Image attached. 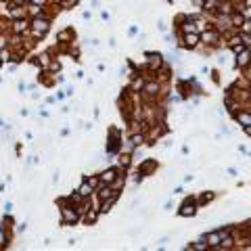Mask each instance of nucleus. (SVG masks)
Listing matches in <instances>:
<instances>
[{"label": "nucleus", "mask_w": 251, "mask_h": 251, "mask_svg": "<svg viewBox=\"0 0 251 251\" xmlns=\"http://www.w3.org/2000/svg\"><path fill=\"white\" fill-rule=\"evenodd\" d=\"M195 203H191V201H186L184 205H182V209H180V216H195Z\"/></svg>", "instance_id": "1"}, {"label": "nucleus", "mask_w": 251, "mask_h": 251, "mask_svg": "<svg viewBox=\"0 0 251 251\" xmlns=\"http://www.w3.org/2000/svg\"><path fill=\"white\" fill-rule=\"evenodd\" d=\"M34 29H36V34H38V36L44 34V32L48 29V21H40V19H38V21H34Z\"/></svg>", "instance_id": "2"}, {"label": "nucleus", "mask_w": 251, "mask_h": 251, "mask_svg": "<svg viewBox=\"0 0 251 251\" xmlns=\"http://www.w3.org/2000/svg\"><path fill=\"white\" fill-rule=\"evenodd\" d=\"M101 180L103 182H113L115 180V169H107V172L101 176Z\"/></svg>", "instance_id": "3"}, {"label": "nucleus", "mask_w": 251, "mask_h": 251, "mask_svg": "<svg viewBox=\"0 0 251 251\" xmlns=\"http://www.w3.org/2000/svg\"><path fill=\"white\" fill-rule=\"evenodd\" d=\"M184 42H186V46H195V44L199 42V38H197L195 34H188L186 38H184Z\"/></svg>", "instance_id": "4"}, {"label": "nucleus", "mask_w": 251, "mask_h": 251, "mask_svg": "<svg viewBox=\"0 0 251 251\" xmlns=\"http://www.w3.org/2000/svg\"><path fill=\"white\" fill-rule=\"evenodd\" d=\"M69 209H71V207H65V209H63V216H65L67 222H75V220H77V218H75V213H71Z\"/></svg>", "instance_id": "5"}, {"label": "nucleus", "mask_w": 251, "mask_h": 251, "mask_svg": "<svg viewBox=\"0 0 251 251\" xmlns=\"http://www.w3.org/2000/svg\"><path fill=\"white\" fill-rule=\"evenodd\" d=\"M207 241H209V245H216L220 241V232H211V235L207 237Z\"/></svg>", "instance_id": "6"}, {"label": "nucleus", "mask_w": 251, "mask_h": 251, "mask_svg": "<svg viewBox=\"0 0 251 251\" xmlns=\"http://www.w3.org/2000/svg\"><path fill=\"white\" fill-rule=\"evenodd\" d=\"M249 63V52H243V55H239V65L243 67V65H247Z\"/></svg>", "instance_id": "7"}, {"label": "nucleus", "mask_w": 251, "mask_h": 251, "mask_svg": "<svg viewBox=\"0 0 251 251\" xmlns=\"http://www.w3.org/2000/svg\"><path fill=\"white\" fill-rule=\"evenodd\" d=\"M88 195H90V186L84 184L82 188H80V197H88Z\"/></svg>", "instance_id": "8"}, {"label": "nucleus", "mask_w": 251, "mask_h": 251, "mask_svg": "<svg viewBox=\"0 0 251 251\" xmlns=\"http://www.w3.org/2000/svg\"><path fill=\"white\" fill-rule=\"evenodd\" d=\"M205 40H207V42H216V40H218V34H213V32L209 34V32H207V34H205Z\"/></svg>", "instance_id": "9"}, {"label": "nucleus", "mask_w": 251, "mask_h": 251, "mask_svg": "<svg viewBox=\"0 0 251 251\" xmlns=\"http://www.w3.org/2000/svg\"><path fill=\"white\" fill-rule=\"evenodd\" d=\"M239 121H241V123H247V126H249V123H251V117H249V115H239Z\"/></svg>", "instance_id": "10"}, {"label": "nucleus", "mask_w": 251, "mask_h": 251, "mask_svg": "<svg viewBox=\"0 0 251 251\" xmlns=\"http://www.w3.org/2000/svg\"><path fill=\"white\" fill-rule=\"evenodd\" d=\"M147 92H149V94H155V92H157V84H149V86H147Z\"/></svg>", "instance_id": "11"}, {"label": "nucleus", "mask_w": 251, "mask_h": 251, "mask_svg": "<svg viewBox=\"0 0 251 251\" xmlns=\"http://www.w3.org/2000/svg\"><path fill=\"white\" fill-rule=\"evenodd\" d=\"M241 40H245V44H249V46H251V36H249V34H245V36H241Z\"/></svg>", "instance_id": "12"}, {"label": "nucleus", "mask_w": 251, "mask_h": 251, "mask_svg": "<svg viewBox=\"0 0 251 251\" xmlns=\"http://www.w3.org/2000/svg\"><path fill=\"white\" fill-rule=\"evenodd\" d=\"M94 220H96V213H94V211L88 213V222H94Z\"/></svg>", "instance_id": "13"}, {"label": "nucleus", "mask_w": 251, "mask_h": 251, "mask_svg": "<svg viewBox=\"0 0 251 251\" xmlns=\"http://www.w3.org/2000/svg\"><path fill=\"white\" fill-rule=\"evenodd\" d=\"M245 132H247V134H249V136H251V123H249V126H247V128H245Z\"/></svg>", "instance_id": "14"}, {"label": "nucleus", "mask_w": 251, "mask_h": 251, "mask_svg": "<svg viewBox=\"0 0 251 251\" xmlns=\"http://www.w3.org/2000/svg\"><path fill=\"white\" fill-rule=\"evenodd\" d=\"M17 2H21V0H17Z\"/></svg>", "instance_id": "15"}]
</instances>
